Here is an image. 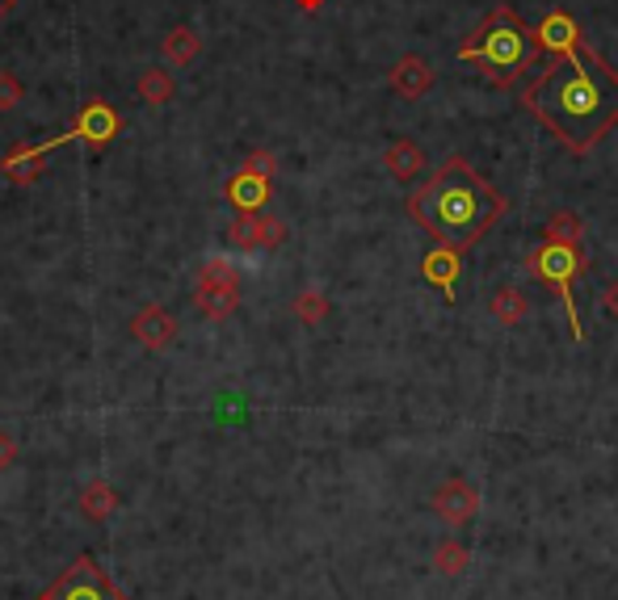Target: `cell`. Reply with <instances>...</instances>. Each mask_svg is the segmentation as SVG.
<instances>
[{"label":"cell","mask_w":618,"mask_h":600,"mask_svg":"<svg viewBox=\"0 0 618 600\" xmlns=\"http://www.w3.org/2000/svg\"><path fill=\"white\" fill-rule=\"evenodd\" d=\"M521 105L568 152L585 156L618 127V72L581 42L577 51L547 60V67L521 89Z\"/></svg>","instance_id":"obj_1"},{"label":"cell","mask_w":618,"mask_h":600,"mask_svg":"<svg viewBox=\"0 0 618 600\" xmlns=\"http://www.w3.org/2000/svg\"><path fill=\"white\" fill-rule=\"evenodd\" d=\"M534 42H539V51H547V55H568V51H577V47L585 42V34L572 22L568 9H552V13L534 26Z\"/></svg>","instance_id":"obj_8"},{"label":"cell","mask_w":618,"mask_h":600,"mask_svg":"<svg viewBox=\"0 0 618 600\" xmlns=\"http://www.w3.org/2000/svg\"><path fill=\"white\" fill-rule=\"evenodd\" d=\"M489 307L505 328H514V323H521V319L530 316V298H526V290H518V285H501V290L492 294Z\"/></svg>","instance_id":"obj_16"},{"label":"cell","mask_w":618,"mask_h":600,"mask_svg":"<svg viewBox=\"0 0 618 600\" xmlns=\"http://www.w3.org/2000/svg\"><path fill=\"white\" fill-rule=\"evenodd\" d=\"M391 89L404 97V101H421L433 89V67L425 64L421 55H404L391 67Z\"/></svg>","instance_id":"obj_12"},{"label":"cell","mask_w":618,"mask_h":600,"mask_svg":"<svg viewBox=\"0 0 618 600\" xmlns=\"http://www.w3.org/2000/svg\"><path fill=\"white\" fill-rule=\"evenodd\" d=\"M244 173L274 177V173H278V156H274V152H265V148H257V152H249V156H244Z\"/></svg>","instance_id":"obj_26"},{"label":"cell","mask_w":618,"mask_h":600,"mask_svg":"<svg viewBox=\"0 0 618 600\" xmlns=\"http://www.w3.org/2000/svg\"><path fill=\"white\" fill-rule=\"evenodd\" d=\"M526 269L530 278L555 290L564 311H568V323H572V341L585 345V328H581V311H577V298H572V282L585 273V248L581 244H555V240H543L534 253L526 256Z\"/></svg>","instance_id":"obj_4"},{"label":"cell","mask_w":618,"mask_h":600,"mask_svg":"<svg viewBox=\"0 0 618 600\" xmlns=\"http://www.w3.org/2000/svg\"><path fill=\"white\" fill-rule=\"evenodd\" d=\"M320 4H325V0H299V9H307V13H316Z\"/></svg>","instance_id":"obj_29"},{"label":"cell","mask_w":618,"mask_h":600,"mask_svg":"<svg viewBox=\"0 0 618 600\" xmlns=\"http://www.w3.org/2000/svg\"><path fill=\"white\" fill-rule=\"evenodd\" d=\"M224 197L236 206V215H261L265 202H269V177H257V173H236L228 186H224Z\"/></svg>","instance_id":"obj_11"},{"label":"cell","mask_w":618,"mask_h":600,"mask_svg":"<svg viewBox=\"0 0 618 600\" xmlns=\"http://www.w3.org/2000/svg\"><path fill=\"white\" fill-rule=\"evenodd\" d=\"M602 303H606V311L618 319V278L610 285H606V294H602Z\"/></svg>","instance_id":"obj_28"},{"label":"cell","mask_w":618,"mask_h":600,"mask_svg":"<svg viewBox=\"0 0 618 600\" xmlns=\"http://www.w3.org/2000/svg\"><path fill=\"white\" fill-rule=\"evenodd\" d=\"M173 93H177V85H173L168 67H148V72L139 76V97H143L148 105H164V101H173Z\"/></svg>","instance_id":"obj_19"},{"label":"cell","mask_w":618,"mask_h":600,"mask_svg":"<svg viewBox=\"0 0 618 600\" xmlns=\"http://www.w3.org/2000/svg\"><path fill=\"white\" fill-rule=\"evenodd\" d=\"M433 512L446 521V525H467L476 512H480V492L467 483V478H446L433 496H429Z\"/></svg>","instance_id":"obj_7"},{"label":"cell","mask_w":618,"mask_h":600,"mask_svg":"<svg viewBox=\"0 0 618 600\" xmlns=\"http://www.w3.org/2000/svg\"><path fill=\"white\" fill-rule=\"evenodd\" d=\"M471 567V554H467V546L455 541V537H446V541H438V550H433V571L438 575H463V571Z\"/></svg>","instance_id":"obj_18"},{"label":"cell","mask_w":618,"mask_h":600,"mask_svg":"<svg viewBox=\"0 0 618 600\" xmlns=\"http://www.w3.org/2000/svg\"><path fill=\"white\" fill-rule=\"evenodd\" d=\"M194 307H198V316H206L211 323L236 316V307H240V285H198Z\"/></svg>","instance_id":"obj_14"},{"label":"cell","mask_w":618,"mask_h":600,"mask_svg":"<svg viewBox=\"0 0 618 600\" xmlns=\"http://www.w3.org/2000/svg\"><path fill=\"white\" fill-rule=\"evenodd\" d=\"M198 285H240V269L231 265L228 256H211L198 269Z\"/></svg>","instance_id":"obj_22"},{"label":"cell","mask_w":618,"mask_h":600,"mask_svg":"<svg viewBox=\"0 0 618 600\" xmlns=\"http://www.w3.org/2000/svg\"><path fill=\"white\" fill-rule=\"evenodd\" d=\"M17 454H22V449H17V437H13L9 429H0V471H9V467L17 462Z\"/></svg>","instance_id":"obj_27"},{"label":"cell","mask_w":618,"mask_h":600,"mask_svg":"<svg viewBox=\"0 0 618 600\" xmlns=\"http://www.w3.org/2000/svg\"><path fill=\"white\" fill-rule=\"evenodd\" d=\"M13 9H17V0H0V17H9Z\"/></svg>","instance_id":"obj_30"},{"label":"cell","mask_w":618,"mask_h":600,"mask_svg":"<svg viewBox=\"0 0 618 600\" xmlns=\"http://www.w3.org/2000/svg\"><path fill=\"white\" fill-rule=\"evenodd\" d=\"M404 206H408V219L425 227L433 244H446L458 253L476 248L496 227V219L509 210L501 190L467 156L442 159L429 173V181L408 193Z\"/></svg>","instance_id":"obj_2"},{"label":"cell","mask_w":618,"mask_h":600,"mask_svg":"<svg viewBox=\"0 0 618 600\" xmlns=\"http://www.w3.org/2000/svg\"><path fill=\"white\" fill-rule=\"evenodd\" d=\"M130 336H135L143 348H152V353H156V348H164V345H173V341H177V319L168 316L164 307H156V303H152V307H143L139 316L130 319Z\"/></svg>","instance_id":"obj_10"},{"label":"cell","mask_w":618,"mask_h":600,"mask_svg":"<svg viewBox=\"0 0 618 600\" xmlns=\"http://www.w3.org/2000/svg\"><path fill=\"white\" fill-rule=\"evenodd\" d=\"M539 55L543 51L534 42V30L509 4H496L489 17L467 34V42L458 47V60L480 67V76L496 89H514L521 76L539 64Z\"/></svg>","instance_id":"obj_3"},{"label":"cell","mask_w":618,"mask_h":600,"mask_svg":"<svg viewBox=\"0 0 618 600\" xmlns=\"http://www.w3.org/2000/svg\"><path fill=\"white\" fill-rule=\"evenodd\" d=\"M543 240H555V244H581L585 240V222L577 219L572 210H555L547 227H543Z\"/></svg>","instance_id":"obj_20"},{"label":"cell","mask_w":618,"mask_h":600,"mask_svg":"<svg viewBox=\"0 0 618 600\" xmlns=\"http://www.w3.org/2000/svg\"><path fill=\"white\" fill-rule=\"evenodd\" d=\"M228 244L240 253H257L261 248V215H236L228 227Z\"/></svg>","instance_id":"obj_21"},{"label":"cell","mask_w":618,"mask_h":600,"mask_svg":"<svg viewBox=\"0 0 618 600\" xmlns=\"http://www.w3.org/2000/svg\"><path fill=\"white\" fill-rule=\"evenodd\" d=\"M76 139V127H67L64 135H55V139H47V143H22V148H13V152H4L0 156V177L9 181V186H30L38 181V173H42V156L47 152H55V148H64ZM80 143V139H76Z\"/></svg>","instance_id":"obj_6"},{"label":"cell","mask_w":618,"mask_h":600,"mask_svg":"<svg viewBox=\"0 0 618 600\" xmlns=\"http://www.w3.org/2000/svg\"><path fill=\"white\" fill-rule=\"evenodd\" d=\"M383 168H388L400 186H413V181L421 177L429 164H425L421 143H413V139H395L388 152H383Z\"/></svg>","instance_id":"obj_13"},{"label":"cell","mask_w":618,"mask_h":600,"mask_svg":"<svg viewBox=\"0 0 618 600\" xmlns=\"http://www.w3.org/2000/svg\"><path fill=\"white\" fill-rule=\"evenodd\" d=\"M26 97V89H22V80L9 72V67H0V110H13L17 101Z\"/></svg>","instance_id":"obj_25"},{"label":"cell","mask_w":618,"mask_h":600,"mask_svg":"<svg viewBox=\"0 0 618 600\" xmlns=\"http://www.w3.org/2000/svg\"><path fill=\"white\" fill-rule=\"evenodd\" d=\"M287 235H291V227H287V222L261 215V248H278V244H287Z\"/></svg>","instance_id":"obj_24"},{"label":"cell","mask_w":618,"mask_h":600,"mask_svg":"<svg viewBox=\"0 0 618 600\" xmlns=\"http://www.w3.org/2000/svg\"><path fill=\"white\" fill-rule=\"evenodd\" d=\"M294 316L303 319V323H320V319L328 316V298L316 294V290H303V294L294 298Z\"/></svg>","instance_id":"obj_23"},{"label":"cell","mask_w":618,"mask_h":600,"mask_svg":"<svg viewBox=\"0 0 618 600\" xmlns=\"http://www.w3.org/2000/svg\"><path fill=\"white\" fill-rule=\"evenodd\" d=\"M161 55L168 67H190L202 55V38H198L194 26H173V30L164 34Z\"/></svg>","instance_id":"obj_15"},{"label":"cell","mask_w":618,"mask_h":600,"mask_svg":"<svg viewBox=\"0 0 618 600\" xmlns=\"http://www.w3.org/2000/svg\"><path fill=\"white\" fill-rule=\"evenodd\" d=\"M421 278L433 290L446 294V303L458 298V278H463V253L458 248H446V244H433V253H425L421 260Z\"/></svg>","instance_id":"obj_9"},{"label":"cell","mask_w":618,"mask_h":600,"mask_svg":"<svg viewBox=\"0 0 618 600\" xmlns=\"http://www.w3.org/2000/svg\"><path fill=\"white\" fill-rule=\"evenodd\" d=\"M38 600H55V597H51V592H42V597H38Z\"/></svg>","instance_id":"obj_31"},{"label":"cell","mask_w":618,"mask_h":600,"mask_svg":"<svg viewBox=\"0 0 618 600\" xmlns=\"http://www.w3.org/2000/svg\"><path fill=\"white\" fill-rule=\"evenodd\" d=\"M114 508H118V492H114L105 478H93V483L80 492V512H85L89 521H105V516H114Z\"/></svg>","instance_id":"obj_17"},{"label":"cell","mask_w":618,"mask_h":600,"mask_svg":"<svg viewBox=\"0 0 618 600\" xmlns=\"http://www.w3.org/2000/svg\"><path fill=\"white\" fill-rule=\"evenodd\" d=\"M55 600H127V592L114 588V579L93 563V554H80L51 588Z\"/></svg>","instance_id":"obj_5"}]
</instances>
